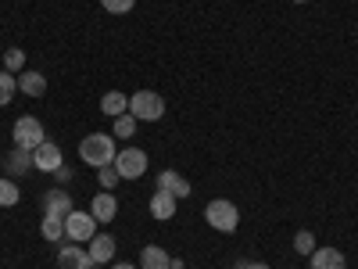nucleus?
<instances>
[{"label": "nucleus", "instance_id": "f257e3e1", "mask_svg": "<svg viewBox=\"0 0 358 269\" xmlns=\"http://www.w3.org/2000/svg\"><path fill=\"white\" fill-rule=\"evenodd\" d=\"M115 155H118V147H115V137H111V133H90V137H83V144H79V158H83L86 165H94V169L111 165Z\"/></svg>", "mask_w": 358, "mask_h": 269}, {"label": "nucleus", "instance_id": "f03ea898", "mask_svg": "<svg viewBox=\"0 0 358 269\" xmlns=\"http://www.w3.org/2000/svg\"><path fill=\"white\" fill-rule=\"evenodd\" d=\"M204 219L219 233H236V226H241V208H236L233 201H226V198H215V201L204 205Z\"/></svg>", "mask_w": 358, "mask_h": 269}, {"label": "nucleus", "instance_id": "7ed1b4c3", "mask_svg": "<svg viewBox=\"0 0 358 269\" xmlns=\"http://www.w3.org/2000/svg\"><path fill=\"white\" fill-rule=\"evenodd\" d=\"M129 115L136 123H158L165 115V97L155 94V90H140V94L129 97Z\"/></svg>", "mask_w": 358, "mask_h": 269}, {"label": "nucleus", "instance_id": "20e7f679", "mask_svg": "<svg viewBox=\"0 0 358 269\" xmlns=\"http://www.w3.org/2000/svg\"><path fill=\"white\" fill-rule=\"evenodd\" d=\"M11 137H15V147H22V151H36V147L47 140L43 123H40L36 115H22L18 123H15V130H11Z\"/></svg>", "mask_w": 358, "mask_h": 269}, {"label": "nucleus", "instance_id": "39448f33", "mask_svg": "<svg viewBox=\"0 0 358 269\" xmlns=\"http://www.w3.org/2000/svg\"><path fill=\"white\" fill-rule=\"evenodd\" d=\"M111 165L118 169V176H122V179H140L147 172V151H140V147H122Z\"/></svg>", "mask_w": 358, "mask_h": 269}, {"label": "nucleus", "instance_id": "423d86ee", "mask_svg": "<svg viewBox=\"0 0 358 269\" xmlns=\"http://www.w3.org/2000/svg\"><path fill=\"white\" fill-rule=\"evenodd\" d=\"M94 226H97V219L90 216V212H72L65 216V233H69V241H94Z\"/></svg>", "mask_w": 358, "mask_h": 269}, {"label": "nucleus", "instance_id": "0eeeda50", "mask_svg": "<svg viewBox=\"0 0 358 269\" xmlns=\"http://www.w3.org/2000/svg\"><path fill=\"white\" fill-rule=\"evenodd\" d=\"M33 165L36 169H43V172H57L65 165V158H62V147H57L54 140H43L36 151H33Z\"/></svg>", "mask_w": 358, "mask_h": 269}, {"label": "nucleus", "instance_id": "6e6552de", "mask_svg": "<svg viewBox=\"0 0 358 269\" xmlns=\"http://www.w3.org/2000/svg\"><path fill=\"white\" fill-rule=\"evenodd\" d=\"M57 269H94V258H90V251H83L76 241H69L57 251Z\"/></svg>", "mask_w": 358, "mask_h": 269}, {"label": "nucleus", "instance_id": "1a4fd4ad", "mask_svg": "<svg viewBox=\"0 0 358 269\" xmlns=\"http://www.w3.org/2000/svg\"><path fill=\"white\" fill-rule=\"evenodd\" d=\"M158 191H165V194H172V198H190V194H194L190 179H183V176L172 172V169L158 172Z\"/></svg>", "mask_w": 358, "mask_h": 269}, {"label": "nucleus", "instance_id": "9d476101", "mask_svg": "<svg viewBox=\"0 0 358 269\" xmlns=\"http://www.w3.org/2000/svg\"><path fill=\"white\" fill-rule=\"evenodd\" d=\"M90 216H94L97 223H111L115 216H118V201H115V194H94V201H90Z\"/></svg>", "mask_w": 358, "mask_h": 269}, {"label": "nucleus", "instance_id": "9b49d317", "mask_svg": "<svg viewBox=\"0 0 358 269\" xmlns=\"http://www.w3.org/2000/svg\"><path fill=\"white\" fill-rule=\"evenodd\" d=\"M308 258H312V269H348V258L341 248H315Z\"/></svg>", "mask_w": 358, "mask_h": 269}, {"label": "nucleus", "instance_id": "f8f14e48", "mask_svg": "<svg viewBox=\"0 0 358 269\" xmlns=\"http://www.w3.org/2000/svg\"><path fill=\"white\" fill-rule=\"evenodd\" d=\"M72 212V194H65V191H47V198H43V216H69Z\"/></svg>", "mask_w": 358, "mask_h": 269}, {"label": "nucleus", "instance_id": "ddd939ff", "mask_svg": "<svg viewBox=\"0 0 358 269\" xmlns=\"http://www.w3.org/2000/svg\"><path fill=\"white\" fill-rule=\"evenodd\" d=\"M90 258H94V265L111 262V258H115V237H108V233H94V241H90Z\"/></svg>", "mask_w": 358, "mask_h": 269}, {"label": "nucleus", "instance_id": "4468645a", "mask_svg": "<svg viewBox=\"0 0 358 269\" xmlns=\"http://www.w3.org/2000/svg\"><path fill=\"white\" fill-rule=\"evenodd\" d=\"M169 265H172V255L158 244H147L140 251V269H169Z\"/></svg>", "mask_w": 358, "mask_h": 269}, {"label": "nucleus", "instance_id": "2eb2a0df", "mask_svg": "<svg viewBox=\"0 0 358 269\" xmlns=\"http://www.w3.org/2000/svg\"><path fill=\"white\" fill-rule=\"evenodd\" d=\"M176 201H179V198H172V194H165V191H155V194H151V216L162 219V223L172 219V216H176Z\"/></svg>", "mask_w": 358, "mask_h": 269}, {"label": "nucleus", "instance_id": "dca6fc26", "mask_svg": "<svg viewBox=\"0 0 358 269\" xmlns=\"http://www.w3.org/2000/svg\"><path fill=\"white\" fill-rule=\"evenodd\" d=\"M101 111H104V115H111V118L126 115V111H129V97L122 94V90H108V94L101 97Z\"/></svg>", "mask_w": 358, "mask_h": 269}, {"label": "nucleus", "instance_id": "f3484780", "mask_svg": "<svg viewBox=\"0 0 358 269\" xmlns=\"http://www.w3.org/2000/svg\"><path fill=\"white\" fill-rule=\"evenodd\" d=\"M18 90H22L25 97H43L47 94V79L40 72H22L18 76Z\"/></svg>", "mask_w": 358, "mask_h": 269}, {"label": "nucleus", "instance_id": "a211bd4d", "mask_svg": "<svg viewBox=\"0 0 358 269\" xmlns=\"http://www.w3.org/2000/svg\"><path fill=\"white\" fill-rule=\"evenodd\" d=\"M8 165V176H25L29 169H33V151H22V147H15V151L4 158Z\"/></svg>", "mask_w": 358, "mask_h": 269}, {"label": "nucleus", "instance_id": "6ab92c4d", "mask_svg": "<svg viewBox=\"0 0 358 269\" xmlns=\"http://www.w3.org/2000/svg\"><path fill=\"white\" fill-rule=\"evenodd\" d=\"M40 233H43V241H62L65 237V219L62 216H43Z\"/></svg>", "mask_w": 358, "mask_h": 269}, {"label": "nucleus", "instance_id": "aec40b11", "mask_svg": "<svg viewBox=\"0 0 358 269\" xmlns=\"http://www.w3.org/2000/svg\"><path fill=\"white\" fill-rule=\"evenodd\" d=\"M15 94H18V76H11V72H0V108H8Z\"/></svg>", "mask_w": 358, "mask_h": 269}, {"label": "nucleus", "instance_id": "412c9836", "mask_svg": "<svg viewBox=\"0 0 358 269\" xmlns=\"http://www.w3.org/2000/svg\"><path fill=\"white\" fill-rule=\"evenodd\" d=\"M18 187H15V179H0V208H11V205H18Z\"/></svg>", "mask_w": 358, "mask_h": 269}, {"label": "nucleus", "instance_id": "4be33fe9", "mask_svg": "<svg viewBox=\"0 0 358 269\" xmlns=\"http://www.w3.org/2000/svg\"><path fill=\"white\" fill-rule=\"evenodd\" d=\"M133 133H136V118H133L129 111H126V115H118V118H115V133H111V137H122V140H126V137H133Z\"/></svg>", "mask_w": 358, "mask_h": 269}, {"label": "nucleus", "instance_id": "5701e85b", "mask_svg": "<svg viewBox=\"0 0 358 269\" xmlns=\"http://www.w3.org/2000/svg\"><path fill=\"white\" fill-rule=\"evenodd\" d=\"M25 69V50H18V47H11L8 54H4V72H22Z\"/></svg>", "mask_w": 358, "mask_h": 269}, {"label": "nucleus", "instance_id": "b1692460", "mask_svg": "<svg viewBox=\"0 0 358 269\" xmlns=\"http://www.w3.org/2000/svg\"><path fill=\"white\" fill-rule=\"evenodd\" d=\"M294 248L301 251V255H312L319 244H315V237H312L308 230H297V233H294Z\"/></svg>", "mask_w": 358, "mask_h": 269}, {"label": "nucleus", "instance_id": "393cba45", "mask_svg": "<svg viewBox=\"0 0 358 269\" xmlns=\"http://www.w3.org/2000/svg\"><path fill=\"white\" fill-rule=\"evenodd\" d=\"M101 8L111 11V15H129L136 8V0H101Z\"/></svg>", "mask_w": 358, "mask_h": 269}, {"label": "nucleus", "instance_id": "a878e982", "mask_svg": "<svg viewBox=\"0 0 358 269\" xmlns=\"http://www.w3.org/2000/svg\"><path fill=\"white\" fill-rule=\"evenodd\" d=\"M97 179H101L104 191H111V187H118V179H122V176H118L115 165H104V169H97Z\"/></svg>", "mask_w": 358, "mask_h": 269}, {"label": "nucleus", "instance_id": "bb28decb", "mask_svg": "<svg viewBox=\"0 0 358 269\" xmlns=\"http://www.w3.org/2000/svg\"><path fill=\"white\" fill-rule=\"evenodd\" d=\"M54 176H57V184H69V179H72V169H69V165H62Z\"/></svg>", "mask_w": 358, "mask_h": 269}, {"label": "nucleus", "instance_id": "cd10ccee", "mask_svg": "<svg viewBox=\"0 0 358 269\" xmlns=\"http://www.w3.org/2000/svg\"><path fill=\"white\" fill-rule=\"evenodd\" d=\"M236 269H268L265 262H236Z\"/></svg>", "mask_w": 358, "mask_h": 269}, {"label": "nucleus", "instance_id": "c85d7f7f", "mask_svg": "<svg viewBox=\"0 0 358 269\" xmlns=\"http://www.w3.org/2000/svg\"><path fill=\"white\" fill-rule=\"evenodd\" d=\"M111 269H136V265H129V262H118V265H111Z\"/></svg>", "mask_w": 358, "mask_h": 269}, {"label": "nucleus", "instance_id": "c756f323", "mask_svg": "<svg viewBox=\"0 0 358 269\" xmlns=\"http://www.w3.org/2000/svg\"><path fill=\"white\" fill-rule=\"evenodd\" d=\"M169 269H187V265H183V262H179V258H172V265H169Z\"/></svg>", "mask_w": 358, "mask_h": 269}, {"label": "nucleus", "instance_id": "7c9ffc66", "mask_svg": "<svg viewBox=\"0 0 358 269\" xmlns=\"http://www.w3.org/2000/svg\"><path fill=\"white\" fill-rule=\"evenodd\" d=\"M294 4H308V0H294Z\"/></svg>", "mask_w": 358, "mask_h": 269}]
</instances>
